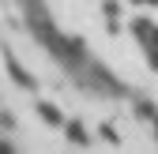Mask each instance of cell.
I'll use <instances>...</instances> for the list:
<instances>
[{
    "instance_id": "obj_1",
    "label": "cell",
    "mask_w": 158,
    "mask_h": 154,
    "mask_svg": "<svg viewBox=\"0 0 158 154\" xmlns=\"http://www.w3.org/2000/svg\"><path fill=\"white\" fill-rule=\"evenodd\" d=\"M38 117H42L45 124H53V128H64V124H68V120L60 117V109H56L53 102H38Z\"/></svg>"
},
{
    "instance_id": "obj_2",
    "label": "cell",
    "mask_w": 158,
    "mask_h": 154,
    "mask_svg": "<svg viewBox=\"0 0 158 154\" xmlns=\"http://www.w3.org/2000/svg\"><path fill=\"white\" fill-rule=\"evenodd\" d=\"M4 60H8V68H11V79H15L19 87H30V83H34V79H30V75H27V68H23V64H19V60H15V56H11L8 49H4Z\"/></svg>"
},
{
    "instance_id": "obj_3",
    "label": "cell",
    "mask_w": 158,
    "mask_h": 154,
    "mask_svg": "<svg viewBox=\"0 0 158 154\" xmlns=\"http://www.w3.org/2000/svg\"><path fill=\"white\" fill-rule=\"evenodd\" d=\"M64 132H68V139H72V143H79V147L90 139L87 132H83V124H79V120H68V124H64Z\"/></svg>"
},
{
    "instance_id": "obj_4",
    "label": "cell",
    "mask_w": 158,
    "mask_h": 154,
    "mask_svg": "<svg viewBox=\"0 0 158 154\" xmlns=\"http://www.w3.org/2000/svg\"><path fill=\"white\" fill-rule=\"evenodd\" d=\"M0 154H11V150H8V147H4V143H0Z\"/></svg>"
},
{
    "instance_id": "obj_5",
    "label": "cell",
    "mask_w": 158,
    "mask_h": 154,
    "mask_svg": "<svg viewBox=\"0 0 158 154\" xmlns=\"http://www.w3.org/2000/svg\"><path fill=\"white\" fill-rule=\"evenodd\" d=\"M154 132H158V113H154Z\"/></svg>"
}]
</instances>
